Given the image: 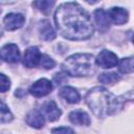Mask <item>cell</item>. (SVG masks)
<instances>
[{"mask_svg": "<svg viewBox=\"0 0 134 134\" xmlns=\"http://www.w3.org/2000/svg\"><path fill=\"white\" fill-rule=\"evenodd\" d=\"M54 22L61 36L68 40H85L94 31L90 16L75 2L61 4L54 13Z\"/></svg>", "mask_w": 134, "mask_h": 134, "instance_id": "1", "label": "cell"}, {"mask_svg": "<svg viewBox=\"0 0 134 134\" xmlns=\"http://www.w3.org/2000/svg\"><path fill=\"white\" fill-rule=\"evenodd\" d=\"M86 104L97 117H105L119 112L124 108L121 96H115L104 87H94L85 96Z\"/></svg>", "mask_w": 134, "mask_h": 134, "instance_id": "2", "label": "cell"}, {"mask_svg": "<svg viewBox=\"0 0 134 134\" xmlns=\"http://www.w3.org/2000/svg\"><path fill=\"white\" fill-rule=\"evenodd\" d=\"M63 71L71 76H87L95 71V60L90 53H75L62 64Z\"/></svg>", "mask_w": 134, "mask_h": 134, "instance_id": "3", "label": "cell"}, {"mask_svg": "<svg viewBox=\"0 0 134 134\" xmlns=\"http://www.w3.org/2000/svg\"><path fill=\"white\" fill-rule=\"evenodd\" d=\"M52 90V84L47 79H40L35 82L29 88V92L31 95L36 97H42L47 95Z\"/></svg>", "mask_w": 134, "mask_h": 134, "instance_id": "4", "label": "cell"}, {"mask_svg": "<svg viewBox=\"0 0 134 134\" xmlns=\"http://www.w3.org/2000/svg\"><path fill=\"white\" fill-rule=\"evenodd\" d=\"M95 63L102 68H112L118 64V59L115 53L104 49L98 53L95 59Z\"/></svg>", "mask_w": 134, "mask_h": 134, "instance_id": "5", "label": "cell"}, {"mask_svg": "<svg viewBox=\"0 0 134 134\" xmlns=\"http://www.w3.org/2000/svg\"><path fill=\"white\" fill-rule=\"evenodd\" d=\"M41 57H42V54H41L40 50L38 49V47H36V46L28 47L24 52L23 65L25 67H28V68L35 67L40 63Z\"/></svg>", "mask_w": 134, "mask_h": 134, "instance_id": "6", "label": "cell"}, {"mask_svg": "<svg viewBox=\"0 0 134 134\" xmlns=\"http://www.w3.org/2000/svg\"><path fill=\"white\" fill-rule=\"evenodd\" d=\"M1 59L7 63H17L20 60V51L16 44H6L1 48Z\"/></svg>", "mask_w": 134, "mask_h": 134, "instance_id": "7", "label": "cell"}, {"mask_svg": "<svg viewBox=\"0 0 134 134\" xmlns=\"http://www.w3.org/2000/svg\"><path fill=\"white\" fill-rule=\"evenodd\" d=\"M24 21H25L24 17L21 14H17V13L7 14L3 19L5 28L7 30H16L22 27V25L24 24Z\"/></svg>", "mask_w": 134, "mask_h": 134, "instance_id": "8", "label": "cell"}, {"mask_svg": "<svg viewBox=\"0 0 134 134\" xmlns=\"http://www.w3.org/2000/svg\"><path fill=\"white\" fill-rule=\"evenodd\" d=\"M108 15L110 20L117 25L125 24L128 21V12L122 7H112L108 12Z\"/></svg>", "mask_w": 134, "mask_h": 134, "instance_id": "9", "label": "cell"}, {"mask_svg": "<svg viewBox=\"0 0 134 134\" xmlns=\"http://www.w3.org/2000/svg\"><path fill=\"white\" fill-rule=\"evenodd\" d=\"M94 20L99 31H105L110 26V18L107 12L103 8H98L94 12Z\"/></svg>", "mask_w": 134, "mask_h": 134, "instance_id": "10", "label": "cell"}, {"mask_svg": "<svg viewBox=\"0 0 134 134\" xmlns=\"http://www.w3.org/2000/svg\"><path fill=\"white\" fill-rule=\"evenodd\" d=\"M26 122L32 128L40 129L44 126L45 118H44V115L39 110H31L26 115Z\"/></svg>", "mask_w": 134, "mask_h": 134, "instance_id": "11", "label": "cell"}, {"mask_svg": "<svg viewBox=\"0 0 134 134\" xmlns=\"http://www.w3.org/2000/svg\"><path fill=\"white\" fill-rule=\"evenodd\" d=\"M59 94L62 98H64L69 104H76V103L80 102V98H81L80 93L77 92V90L74 89L73 87H69V86L63 87L60 90Z\"/></svg>", "mask_w": 134, "mask_h": 134, "instance_id": "12", "label": "cell"}, {"mask_svg": "<svg viewBox=\"0 0 134 134\" xmlns=\"http://www.w3.org/2000/svg\"><path fill=\"white\" fill-rule=\"evenodd\" d=\"M43 111L49 121H55L57 119L60 118V116L62 114L60 108L57 106V104L53 100H50L47 104H45L43 107Z\"/></svg>", "mask_w": 134, "mask_h": 134, "instance_id": "13", "label": "cell"}, {"mask_svg": "<svg viewBox=\"0 0 134 134\" xmlns=\"http://www.w3.org/2000/svg\"><path fill=\"white\" fill-rule=\"evenodd\" d=\"M69 120L74 125H81V126H89L90 125V117L83 110L72 111L69 114Z\"/></svg>", "mask_w": 134, "mask_h": 134, "instance_id": "14", "label": "cell"}, {"mask_svg": "<svg viewBox=\"0 0 134 134\" xmlns=\"http://www.w3.org/2000/svg\"><path fill=\"white\" fill-rule=\"evenodd\" d=\"M40 35H41V38L46 41H50L55 38V32L47 20L42 21L40 26Z\"/></svg>", "mask_w": 134, "mask_h": 134, "instance_id": "15", "label": "cell"}, {"mask_svg": "<svg viewBox=\"0 0 134 134\" xmlns=\"http://www.w3.org/2000/svg\"><path fill=\"white\" fill-rule=\"evenodd\" d=\"M118 70L121 73H131L134 72V58H124L118 63Z\"/></svg>", "mask_w": 134, "mask_h": 134, "instance_id": "16", "label": "cell"}, {"mask_svg": "<svg viewBox=\"0 0 134 134\" xmlns=\"http://www.w3.org/2000/svg\"><path fill=\"white\" fill-rule=\"evenodd\" d=\"M119 75L115 72H105L99 74L98 76V81L102 84H114L116 82L119 81Z\"/></svg>", "mask_w": 134, "mask_h": 134, "instance_id": "17", "label": "cell"}, {"mask_svg": "<svg viewBox=\"0 0 134 134\" xmlns=\"http://www.w3.org/2000/svg\"><path fill=\"white\" fill-rule=\"evenodd\" d=\"M54 1H35L32 3L34 6H36L38 9H40L44 14H49L51 10V7L54 5Z\"/></svg>", "mask_w": 134, "mask_h": 134, "instance_id": "18", "label": "cell"}, {"mask_svg": "<svg viewBox=\"0 0 134 134\" xmlns=\"http://www.w3.org/2000/svg\"><path fill=\"white\" fill-rule=\"evenodd\" d=\"M13 119V114L4 104V102H1V122H8Z\"/></svg>", "mask_w": 134, "mask_h": 134, "instance_id": "19", "label": "cell"}, {"mask_svg": "<svg viewBox=\"0 0 134 134\" xmlns=\"http://www.w3.org/2000/svg\"><path fill=\"white\" fill-rule=\"evenodd\" d=\"M40 65H41L43 68H45V69H52V68L54 67L55 63H54V61H53L50 57H48L47 54H42L41 61H40Z\"/></svg>", "mask_w": 134, "mask_h": 134, "instance_id": "20", "label": "cell"}, {"mask_svg": "<svg viewBox=\"0 0 134 134\" xmlns=\"http://www.w3.org/2000/svg\"><path fill=\"white\" fill-rule=\"evenodd\" d=\"M0 80H1V92H5L6 90L9 89L10 87V81L7 76H5V74L1 73L0 74Z\"/></svg>", "mask_w": 134, "mask_h": 134, "instance_id": "21", "label": "cell"}, {"mask_svg": "<svg viewBox=\"0 0 134 134\" xmlns=\"http://www.w3.org/2000/svg\"><path fill=\"white\" fill-rule=\"evenodd\" d=\"M52 134H74V131L69 127H60L54 128L51 131Z\"/></svg>", "mask_w": 134, "mask_h": 134, "instance_id": "22", "label": "cell"}, {"mask_svg": "<svg viewBox=\"0 0 134 134\" xmlns=\"http://www.w3.org/2000/svg\"><path fill=\"white\" fill-rule=\"evenodd\" d=\"M121 98H122L124 103H126V102H134V89H132L131 91H128L127 93L121 95Z\"/></svg>", "mask_w": 134, "mask_h": 134, "instance_id": "23", "label": "cell"}, {"mask_svg": "<svg viewBox=\"0 0 134 134\" xmlns=\"http://www.w3.org/2000/svg\"><path fill=\"white\" fill-rule=\"evenodd\" d=\"M66 80H67V79H66L65 74H63V73H57V74L54 75V82H55L58 85H62Z\"/></svg>", "mask_w": 134, "mask_h": 134, "instance_id": "24", "label": "cell"}, {"mask_svg": "<svg viewBox=\"0 0 134 134\" xmlns=\"http://www.w3.org/2000/svg\"><path fill=\"white\" fill-rule=\"evenodd\" d=\"M132 41H133V43H134V35H133V37H132Z\"/></svg>", "mask_w": 134, "mask_h": 134, "instance_id": "25", "label": "cell"}]
</instances>
